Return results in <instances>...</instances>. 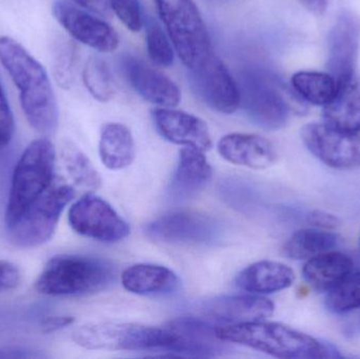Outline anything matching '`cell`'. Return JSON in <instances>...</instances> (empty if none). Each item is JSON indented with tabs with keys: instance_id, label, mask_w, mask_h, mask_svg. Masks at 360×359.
Instances as JSON below:
<instances>
[{
	"instance_id": "6da1fadb",
	"label": "cell",
	"mask_w": 360,
	"mask_h": 359,
	"mask_svg": "<svg viewBox=\"0 0 360 359\" xmlns=\"http://www.w3.org/2000/svg\"><path fill=\"white\" fill-rule=\"evenodd\" d=\"M0 63L18 89L30 126L40 134H53L58 126V107L44 65L8 36L0 37Z\"/></svg>"
},
{
	"instance_id": "7a4b0ae2",
	"label": "cell",
	"mask_w": 360,
	"mask_h": 359,
	"mask_svg": "<svg viewBox=\"0 0 360 359\" xmlns=\"http://www.w3.org/2000/svg\"><path fill=\"white\" fill-rule=\"evenodd\" d=\"M216 334L226 343L252 348L277 358H342L333 346L321 343L310 335L279 322L257 320L224 325L216 328Z\"/></svg>"
},
{
	"instance_id": "3957f363",
	"label": "cell",
	"mask_w": 360,
	"mask_h": 359,
	"mask_svg": "<svg viewBox=\"0 0 360 359\" xmlns=\"http://www.w3.org/2000/svg\"><path fill=\"white\" fill-rule=\"evenodd\" d=\"M113 278V268L108 261L84 255L63 254L46 263L35 287L38 292L48 296H82L105 290Z\"/></svg>"
},
{
	"instance_id": "277c9868",
	"label": "cell",
	"mask_w": 360,
	"mask_h": 359,
	"mask_svg": "<svg viewBox=\"0 0 360 359\" xmlns=\"http://www.w3.org/2000/svg\"><path fill=\"white\" fill-rule=\"evenodd\" d=\"M55 148L48 139L32 141L13 172L6 211V228L54 183Z\"/></svg>"
},
{
	"instance_id": "5b68a950",
	"label": "cell",
	"mask_w": 360,
	"mask_h": 359,
	"mask_svg": "<svg viewBox=\"0 0 360 359\" xmlns=\"http://www.w3.org/2000/svg\"><path fill=\"white\" fill-rule=\"evenodd\" d=\"M240 107L250 122L264 130L287 124L291 112L287 89L278 76L262 67H247L239 74Z\"/></svg>"
},
{
	"instance_id": "8992f818",
	"label": "cell",
	"mask_w": 360,
	"mask_h": 359,
	"mask_svg": "<svg viewBox=\"0 0 360 359\" xmlns=\"http://www.w3.org/2000/svg\"><path fill=\"white\" fill-rule=\"evenodd\" d=\"M154 4L184 67L188 71L200 67L211 56L212 42L194 0H154Z\"/></svg>"
},
{
	"instance_id": "52a82bcc",
	"label": "cell",
	"mask_w": 360,
	"mask_h": 359,
	"mask_svg": "<svg viewBox=\"0 0 360 359\" xmlns=\"http://www.w3.org/2000/svg\"><path fill=\"white\" fill-rule=\"evenodd\" d=\"M72 339L88 350L170 352L176 337L167 327L162 329L111 322L80 327L74 331Z\"/></svg>"
},
{
	"instance_id": "ba28073f",
	"label": "cell",
	"mask_w": 360,
	"mask_h": 359,
	"mask_svg": "<svg viewBox=\"0 0 360 359\" xmlns=\"http://www.w3.org/2000/svg\"><path fill=\"white\" fill-rule=\"evenodd\" d=\"M75 191L65 183H54L8 229V240L20 248H35L51 240L61 213Z\"/></svg>"
},
{
	"instance_id": "9c48e42d",
	"label": "cell",
	"mask_w": 360,
	"mask_h": 359,
	"mask_svg": "<svg viewBox=\"0 0 360 359\" xmlns=\"http://www.w3.org/2000/svg\"><path fill=\"white\" fill-rule=\"evenodd\" d=\"M72 229L84 237L101 242H117L130 234L128 223L113 207L99 196L86 194L69 211Z\"/></svg>"
},
{
	"instance_id": "30bf717a",
	"label": "cell",
	"mask_w": 360,
	"mask_h": 359,
	"mask_svg": "<svg viewBox=\"0 0 360 359\" xmlns=\"http://www.w3.org/2000/svg\"><path fill=\"white\" fill-rule=\"evenodd\" d=\"M195 94L214 111L233 114L240 107L238 82L221 59L213 55L188 75Z\"/></svg>"
},
{
	"instance_id": "8fae6325",
	"label": "cell",
	"mask_w": 360,
	"mask_h": 359,
	"mask_svg": "<svg viewBox=\"0 0 360 359\" xmlns=\"http://www.w3.org/2000/svg\"><path fill=\"white\" fill-rule=\"evenodd\" d=\"M300 136L309 151L326 166L336 170L360 167V138L357 135L336 130L327 124H306Z\"/></svg>"
},
{
	"instance_id": "7c38bea8",
	"label": "cell",
	"mask_w": 360,
	"mask_h": 359,
	"mask_svg": "<svg viewBox=\"0 0 360 359\" xmlns=\"http://www.w3.org/2000/svg\"><path fill=\"white\" fill-rule=\"evenodd\" d=\"M146 232L152 240L164 244H205L220 237L222 227L207 215L181 211L156 219Z\"/></svg>"
},
{
	"instance_id": "4fadbf2b",
	"label": "cell",
	"mask_w": 360,
	"mask_h": 359,
	"mask_svg": "<svg viewBox=\"0 0 360 359\" xmlns=\"http://www.w3.org/2000/svg\"><path fill=\"white\" fill-rule=\"evenodd\" d=\"M52 14L57 22L77 41L101 53L117 50L120 46L117 32L109 23L94 16L91 11L71 2L56 1L53 4Z\"/></svg>"
},
{
	"instance_id": "5bb4252c",
	"label": "cell",
	"mask_w": 360,
	"mask_h": 359,
	"mask_svg": "<svg viewBox=\"0 0 360 359\" xmlns=\"http://www.w3.org/2000/svg\"><path fill=\"white\" fill-rule=\"evenodd\" d=\"M359 44L360 19L353 13H342L328 37V70L338 86L354 78Z\"/></svg>"
},
{
	"instance_id": "9a60e30c",
	"label": "cell",
	"mask_w": 360,
	"mask_h": 359,
	"mask_svg": "<svg viewBox=\"0 0 360 359\" xmlns=\"http://www.w3.org/2000/svg\"><path fill=\"white\" fill-rule=\"evenodd\" d=\"M120 69L131 88L148 103L160 107L179 105L181 93L179 86L162 72L129 54L120 58Z\"/></svg>"
},
{
	"instance_id": "2e32d148",
	"label": "cell",
	"mask_w": 360,
	"mask_h": 359,
	"mask_svg": "<svg viewBox=\"0 0 360 359\" xmlns=\"http://www.w3.org/2000/svg\"><path fill=\"white\" fill-rule=\"evenodd\" d=\"M212 322L202 318H180L172 320L167 328L176 339L171 353L190 358H214L230 351L228 343L216 334Z\"/></svg>"
},
{
	"instance_id": "e0dca14e",
	"label": "cell",
	"mask_w": 360,
	"mask_h": 359,
	"mask_svg": "<svg viewBox=\"0 0 360 359\" xmlns=\"http://www.w3.org/2000/svg\"><path fill=\"white\" fill-rule=\"evenodd\" d=\"M274 309V303L264 297L231 295L201 301L196 311L210 322L235 325L264 320L272 315Z\"/></svg>"
},
{
	"instance_id": "ac0fdd59",
	"label": "cell",
	"mask_w": 360,
	"mask_h": 359,
	"mask_svg": "<svg viewBox=\"0 0 360 359\" xmlns=\"http://www.w3.org/2000/svg\"><path fill=\"white\" fill-rule=\"evenodd\" d=\"M152 118L156 130L170 143L203 152L211 149V134L201 118L173 107H160L152 111Z\"/></svg>"
},
{
	"instance_id": "d6986e66",
	"label": "cell",
	"mask_w": 360,
	"mask_h": 359,
	"mask_svg": "<svg viewBox=\"0 0 360 359\" xmlns=\"http://www.w3.org/2000/svg\"><path fill=\"white\" fill-rule=\"evenodd\" d=\"M217 149L226 162L254 170L270 168L277 159L272 143L259 135L228 134L220 139Z\"/></svg>"
},
{
	"instance_id": "ffe728a7",
	"label": "cell",
	"mask_w": 360,
	"mask_h": 359,
	"mask_svg": "<svg viewBox=\"0 0 360 359\" xmlns=\"http://www.w3.org/2000/svg\"><path fill=\"white\" fill-rule=\"evenodd\" d=\"M211 164L203 151L184 147L180 151L179 162L171 181L170 193L173 200H190L199 193L212 178Z\"/></svg>"
},
{
	"instance_id": "44dd1931",
	"label": "cell",
	"mask_w": 360,
	"mask_h": 359,
	"mask_svg": "<svg viewBox=\"0 0 360 359\" xmlns=\"http://www.w3.org/2000/svg\"><path fill=\"white\" fill-rule=\"evenodd\" d=\"M295 280L291 268L278 261L252 263L237 276V287L251 294H271L290 288Z\"/></svg>"
},
{
	"instance_id": "7402d4cb",
	"label": "cell",
	"mask_w": 360,
	"mask_h": 359,
	"mask_svg": "<svg viewBox=\"0 0 360 359\" xmlns=\"http://www.w3.org/2000/svg\"><path fill=\"white\" fill-rule=\"evenodd\" d=\"M122 282L129 292L145 296L171 294L179 287V278L172 270L151 263H139L124 270Z\"/></svg>"
},
{
	"instance_id": "603a6c76",
	"label": "cell",
	"mask_w": 360,
	"mask_h": 359,
	"mask_svg": "<svg viewBox=\"0 0 360 359\" xmlns=\"http://www.w3.org/2000/svg\"><path fill=\"white\" fill-rule=\"evenodd\" d=\"M353 267L354 263L348 255L329 251L308 259L302 275L315 290L329 292L352 273Z\"/></svg>"
},
{
	"instance_id": "cb8c5ba5",
	"label": "cell",
	"mask_w": 360,
	"mask_h": 359,
	"mask_svg": "<svg viewBox=\"0 0 360 359\" xmlns=\"http://www.w3.org/2000/svg\"><path fill=\"white\" fill-rule=\"evenodd\" d=\"M325 124L349 134L360 132V81L353 78L338 88L335 98L323 107Z\"/></svg>"
},
{
	"instance_id": "d4e9b609",
	"label": "cell",
	"mask_w": 360,
	"mask_h": 359,
	"mask_svg": "<svg viewBox=\"0 0 360 359\" xmlns=\"http://www.w3.org/2000/svg\"><path fill=\"white\" fill-rule=\"evenodd\" d=\"M101 162L110 170H122L135 158V141L128 126L117 122L103 126L99 141Z\"/></svg>"
},
{
	"instance_id": "484cf974",
	"label": "cell",
	"mask_w": 360,
	"mask_h": 359,
	"mask_svg": "<svg viewBox=\"0 0 360 359\" xmlns=\"http://www.w3.org/2000/svg\"><path fill=\"white\" fill-rule=\"evenodd\" d=\"M292 88L302 100L314 105H329L338 92V84L330 73L300 71L291 79Z\"/></svg>"
},
{
	"instance_id": "4316f807",
	"label": "cell",
	"mask_w": 360,
	"mask_h": 359,
	"mask_svg": "<svg viewBox=\"0 0 360 359\" xmlns=\"http://www.w3.org/2000/svg\"><path fill=\"white\" fill-rule=\"evenodd\" d=\"M338 244V236L328 230L302 229L285 242L283 254L294 261H304L333 250Z\"/></svg>"
},
{
	"instance_id": "83f0119b",
	"label": "cell",
	"mask_w": 360,
	"mask_h": 359,
	"mask_svg": "<svg viewBox=\"0 0 360 359\" xmlns=\"http://www.w3.org/2000/svg\"><path fill=\"white\" fill-rule=\"evenodd\" d=\"M61 157L65 170L74 183L89 190H97L101 178L88 156L72 141H65L61 147Z\"/></svg>"
},
{
	"instance_id": "f1b7e54d",
	"label": "cell",
	"mask_w": 360,
	"mask_h": 359,
	"mask_svg": "<svg viewBox=\"0 0 360 359\" xmlns=\"http://www.w3.org/2000/svg\"><path fill=\"white\" fill-rule=\"evenodd\" d=\"M82 79L86 90L101 103L111 100L115 95L116 86L111 69L107 61L97 55H92L86 61Z\"/></svg>"
},
{
	"instance_id": "f546056e",
	"label": "cell",
	"mask_w": 360,
	"mask_h": 359,
	"mask_svg": "<svg viewBox=\"0 0 360 359\" xmlns=\"http://www.w3.org/2000/svg\"><path fill=\"white\" fill-rule=\"evenodd\" d=\"M146 48L152 63L158 67H171L174 63L175 48L166 30L153 17L145 19Z\"/></svg>"
},
{
	"instance_id": "4dcf8cb0",
	"label": "cell",
	"mask_w": 360,
	"mask_h": 359,
	"mask_svg": "<svg viewBox=\"0 0 360 359\" xmlns=\"http://www.w3.org/2000/svg\"><path fill=\"white\" fill-rule=\"evenodd\" d=\"M334 314H346L360 309V272L351 273L329 291L326 301Z\"/></svg>"
},
{
	"instance_id": "1f68e13d",
	"label": "cell",
	"mask_w": 360,
	"mask_h": 359,
	"mask_svg": "<svg viewBox=\"0 0 360 359\" xmlns=\"http://www.w3.org/2000/svg\"><path fill=\"white\" fill-rule=\"evenodd\" d=\"M77 53L73 42L59 38L53 48V71L57 84L63 89L73 84Z\"/></svg>"
},
{
	"instance_id": "d6a6232c",
	"label": "cell",
	"mask_w": 360,
	"mask_h": 359,
	"mask_svg": "<svg viewBox=\"0 0 360 359\" xmlns=\"http://www.w3.org/2000/svg\"><path fill=\"white\" fill-rule=\"evenodd\" d=\"M108 4L127 29L132 32L143 29L145 17L139 0H108Z\"/></svg>"
},
{
	"instance_id": "836d02e7",
	"label": "cell",
	"mask_w": 360,
	"mask_h": 359,
	"mask_svg": "<svg viewBox=\"0 0 360 359\" xmlns=\"http://www.w3.org/2000/svg\"><path fill=\"white\" fill-rule=\"evenodd\" d=\"M14 131V117L0 82V148L6 147L11 143Z\"/></svg>"
},
{
	"instance_id": "e575fe53",
	"label": "cell",
	"mask_w": 360,
	"mask_h": 359,
	"mask_svg": "<svg viewBox=\"0 0 360 359\" xmlns=\"http://www.w3.org/2000/svg\"><path fill=\"white\" fill-rule=\"evenodd\" d=\"M20 282V271L10 261H0V292L16 288Z\"/></svg>"
},
{
	"instance_id": "d590c367",
	"label": "cell",
	"mask_w": 360,
	"mask_h": 359,
	"mask_svg": "<svg viewBox=\"0 0 360 359\" xmlns=\"http://www.w3.org/2000/svg\"><path fill=\"white\" fill-rule=\"evenodd\" d=\"M307 221L313 228L328 231L336 229L340 226V219L338 216L321 210L311 211L307 216Z\"/></svg>"
},
{
	"instance_id": "8d00e7d4",
	"label": "cell",
	"mask_w": 360,
	"mask_h": 359,
	"mask_svg": "<svg viewBox=\"0 0 360 359\" xmlns=\"http://www.w3.org/2000/svg\"><path fill=\"white\" fill-rule=\"evenodd\" d=\"M46 355L22 347H4L0 348V358H44Z\"/></svg>"
},
{
	"instance_id": "74e56055",
	"label": "cell",
	"mask_w": 360,
	"mask_h": 359,
	"mask_svg": "<svg viewBox=\"0 0 360 359\" xmlns=\"http://www.w3.org/2000/svg\"><path fill=\"white\" fill-rule=\"evenodd\" d=\"M73 322L72 316H50L42 320L41 328L44 333H53L71 326Z\"/></svg>"
},
{
	"instance_id": "f35d334b",
	"label": "cell",
	"mask_w": 360,
	"mask_h": 359,
	"mask_svg": "<svg viewBox=\"0 0 360 359\" xmlns=\"http://www.w3.org/2000/svg\"><path fill=\"white\" fill-rule=\"evenodd\" d=\"M71 1L97 14H105L108 11V0H71Z\"/></svg>"
},
{
	"instance_id": "ab89813d",
	"label": "cell",
	"mask_w": 360,
	"mask_h": 359,
	"mask_svg": "<svg viewBox=\"0 0 360 359\" xmlns=\"http://www.w3.org/2000/svg\"><path fill=\"white\" fill-rule=\"evenodd\" d=\"M307 10L315 15H323L327 10L328 0H300Z\"/></svg>"
}]
</instances>
